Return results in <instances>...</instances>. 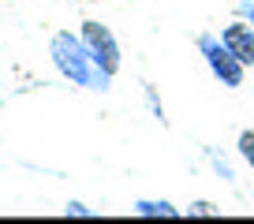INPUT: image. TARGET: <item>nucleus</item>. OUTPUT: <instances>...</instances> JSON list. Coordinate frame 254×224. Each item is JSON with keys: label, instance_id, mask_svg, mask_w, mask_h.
I'll list each match as a JSON object with an SVG mask.
<instances>
[{"label": "nucleus", "instance_id": "f257e3e1", "mask_svg": "<svg viewBox=\"0 0 254 224\" xmlns=\"http://www.w3.org/2000/svg\"><path fill=\"white\" fill-rule=\"evenodd\" d=\"M49 60L53 67L64 75V79L71 82L79 90H94V94H105L112 86V75L97 71V64L90 60L86 45H82V34L75 30H56L49 38Z\"/></svg>", "mask_w": 254, "mask_h": 224}, {"label": "nucleus", "instance_id": "f03ea898", "mask_svg": "<svg viewBox=\"0 0 254 224\" xmlns=\"http://www.w3.org/2000/svg\"><path fill=\"white\" fill-rule=\"evenodd\" d=\"M198 53H202V60L209 64V71H213V79L221 82V86H228V90H239L243 86V75H247V64L243 60H236V53H232L228 45H224L217 34H198Z\"/></svg>", "mask_w": 254, "mask_h": 224}, {"label": "nucleus", "instance_id": "7ed1b4c3", "mask_svg": "<svg viewBox=\"0 0 254 224\" xmlns=\"http://www.w3.org/2000/svg\"><path fill=\"white\" fill-rule=\"evenodd\" d=\"M79 34H82V45H86L90 60L97 64V71L116 75V71H120V64H124V53H120L116 34H112L109 26L101 23V19H86Z\"/></svg>", "mask_w": 254, "mask_h": 224}, {"label": "nucleus", "instance_id": "20e7f679", "mask_svg": "<svg viewBox=\"0 0 254 224\" xmlns=\"http://www.w3.org/2000/svg\"><path fill=\"white\" fill-rule=\"evenodd\" d=\"M221 41L236 53V60H243L247 67H254V26L247 23V19L236 15V19L221 30Z\"/></svg>", "mask_w": 254, "mask_h": 224}, {"label": "nucleus", "instance_id": "39448f33", "mask_svg": "<svg viewBox=\"0 0 254 224\" xmlns=\"http://www.w3.org/2000/svg\"><path fill=\"white\" fill-rule=\"evenodd\" d=\"M131 213L135 217H165V221H176V217H183V209H176L168 198H138L135 206H131Z\"/></svg>", "mask_w": 254, "mask_h": 224}, {"label": "nucleus", "instance_id": "423d86ee", "mask_svg": "<svg viewBox=\"0 0 254 224\" xmlns=\"http://www.w3.org/2000/svg\"><path fill=\"white\" fill-rule=\"evenodd\" d=\"M206 157H209V168H213V172L224 179V183H236V168H232V161L224 157V153H217V150H206Z\"/></svg>", "mask_w": 254, "mask_h": 224}, {"label": "nucleus", "instance_id": "0eeeda50", "mask_svg": "<svg viewBox=\"0 0 254 224\" xmlns=\"http://www.w3.org/2000/svg\"><path fill=\"white\" fill-rule=\"evenodd\" d=\"M236 150H239V157H243V165L254 172V131H243V135H239Z\"/></svg>", "mask_w": 254, "mask_h": 224}, {"label": "nucleus", "instance_id": "6e6552de", "mask_svg": "<svg viewBox=\"0 0 254 224\" xmlns=\"http://www.w3.org/2000/svg\"><path fill=\"white\" fill-rule=\"evenodd\" d=\"M142 94H146V105H150V112H153V120H161V123H165V105H161L157 90H153V86H142Z\"/></svg>", "mask_w": 254, "mask_h": 224}, {"label": "nucleus", "instance_id": "1a4fd4ad", "mask_svg": "<svg viewBox=\"0 0 254 224\" xmlns=\"http://www.w3.org/2000/svg\"><path fill=\"white\" fill-rule=\"evenodd\" d=\"M221 209L213 206V202H190L187 209H183V217H217Z\"/></svg>", "mask_w": 254, "mask_h": 224}, {"label": "nucleus", "instance_id": "9d476101", "mask_svg": "<svg viewBox=\"0 0 254 224\" xmlns=\"http://www.w3.org/2000/svg\"><path fill=\"white\" fill-rule=\"evenodd\" d=\"M64 213H67V217H97V209H90L86 206V202H67V206H64Z\"/></svg>", "mask_w": 254, "mask_h": 224}, {"label": "nucleus", "instance_id": "9b49d317", "mask_svg": "<svg viewBox=\"0 0 254 224\" xmlns=\"http://www.w3.org/2000/svg\"><path fill=\"white\" fill-rule=\"evenodd\" d=\"M236 15H239V19H247V23L254 26V0H243V4L236 8Z\"/></svg>", "mask_w": 254, "mask_h": 224}]
</instances>
